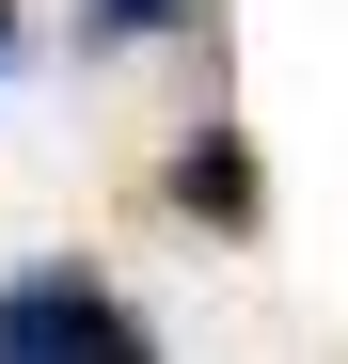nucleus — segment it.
<instances>
[{
    "label": "nucleus",
    "mask_w": 348,
    "mask_h": 364,
    "mask_svg": "<svg viewBox=\"0 0 348 364\" xmlns=\"http://www.w3.org/2000/svg\"><path fill=\"white\" fill-rule=\"evenodd\" d=\"M0 364H158V333L80 269H16L0 285Z\"/></svg>",
    "instance_id": "1"
},
{
    "label": "nucleus",
    "mask_w": 348,
    "mask_h": 364,
    "mask_svg": "<svg viewBox=\"0 0 348 364\" xmlns=\"http://www.w3.org/2000/svg\"><path fill=\"white\" fill-rule=\"evenodd\" d=\"M0 64H16V16H0Z\"/></svg>",
    "instance_id": "4"
},
{
    "label": "nucleus",
    "mask_w": 348,
    "mask_h": 364,
    "mask_svg": "<svg viewBox=\"0 0 348 364\" xmlns=\"http://www.w3.org/2000/svg\"><path fill=\"white\" fill-rule=\"evenodd\" d=\"M174 206H190V222H254V159H238V127H206L190 159H174Z\"/></svg>",
    "instance_id": "2"
},
{
    "label": "nucleus",
    "mask_w": 348,
    "mask_h": 364,
    "mask_svg": "<svg viewBox=\"0 0 348 364\" xmlns=\"http://www.w3.org/2000/svg\"><path fill=\"white\" fill-rule=\"evenodd\" d=\"M174 16H190V0H80V32H95V48H143V32H174Z\"/></svg>",
    "instance_id": "3"
}]
</instances>
